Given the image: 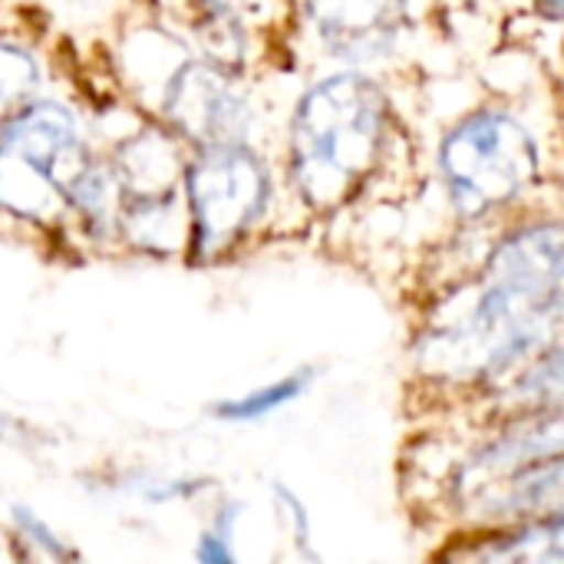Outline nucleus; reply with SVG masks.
<instances>
[{
  "mask_svg": "<svg viewBox=\"0 0 564 564\" xmlns=\"http://www.w3.org/2000/svg\"><path fill=\"white\" fill-rule=\"evenodd\" d=\"M43 93V59L20 40L0 33V126L33 96Z\"/></svg>",
  "mask_w": 564,
  "mask_h": 564,
  "instance_id": "obj_12",
  "label": "nucleus"
},
{
  "mask_svg": "<svg viewBox=\"0 0 564 564\" xmlns=\"http://www.w3.org/2000/svg\"><path fill=\"white\" fill-rule=\"evenodd\" d=\"M281 198L278 159L258 139L188 149L182 178V261L192 268H218L241 258L264 238Z\"/></svg>",
  "mask_w": 564,
  "mask_h": 564,
  "instance_id": "obj_3",
  "label": "nucleus"
},
{
  "mask_svg": "<svg viewBox=\"0 0 564 564\" xmlns=\"http://www.w3.org/2000/svg\"><path fill=\"white\" fill-rule=\"evenodd\" d=\"M139 109L172 132L185 149L258 139L261 109L248 76H235L178 36L172 66L139 93Z\"/></svg>",
  "mask_w": 564,
  "mask_h": 564,
  "instance_id": "obj_5",
  "label": "nucleus"
},
{
  "mask_svg": "<svg viewBox=\"0 0 564 564\" xmlns=\"http://www.w3.org/2000/svg\"><path fill=\"white\" fill-rule=\"evenodd\" d=\"M397 102L367 69H324L294 96L278 152L281 192L307 218L350 212L387 172Z\"/></svg>",
  "mask_w": 564,
  "mask_h": 564,
  "instance_id": "obj_1",
  "label": "nucleus"
},
{
  "mask_svg": "<svg viewBox=\"0 0 564 564\" xmlns=\"http://www.w3.org/2000/svg\"><path fill=\"white\" fill-rule=\"evenodd\" d=\"M10 529H13V542H20L30 555L43 558L50 564H83V555L76 545H69L46 519H40L33 509L26 506H13L10 509Z\"/></svg>",
  "mask_w": 564,
  "mask_h": 564,
  "instance_id": "obj_13",
  "label": "nucleus"
},
{
  "mask_svg": "<svg viewBox=\"0 0 564 564\" xmlns=\"http://www.w3.org/2000/svg\"><path fill=\"white\" fill-rule=\"evenodd\" d=\"M271 499H274V509H278L284 529H288V539H291L294 552L307 564H321L317 542H314V519H311L307 502L291 486H284V482L271 486Z\"/></svg>",
  "mask_w": 564,
  "mask_h": 564,
  "instance_id": "obj_15",
  "label": "nucleus"
},
{
  "mask_svg": "<svg viewBox=\"0 0 564 564\" xmlns=\"http://www.w3.org/2000/svg\"><path fill=\"white\" fill-rule=\"evenodd\" d=\"M291 26L324 69L387 66L413 26L410 0H291Z\"/></svg>",
  "mask_w": 564,
  "mask_h": 564,
  "instance_id": "obj_6",
  "label": "nucleus"
},
{
  "mask_svg": "<svg viewBox=\"0 0 564 564\" xmlns=\"http://www.w3.org/2000/svg\"><path fill=\"white\" fill-rule=\"evenodd\" d=\"M317 383V367L304 364L274 380H264L245 393L225 397L212 406V416L225 426H258L291 406H297Z\"/></svg>",
  "mask_w": 564,
  "mask_h": 564,
  "instance_id": "obj_11",
  "label": "nucleus"
},
{
  "mask_svg": "<svg viewBox=\"0 0 564 564\" xmlns=\"http://www.w3.org/2000/svg\"><path fill=\"white\" fill-rule=\"evenodd\" d=\"M7 552H10V542H7V535L0 532V564H10V562H3V558H7Z\"/></svg>",
  "mask_w": 564,
  "mask_h": 564,
  "instance_id": "obj_18",
  "label": "nucleus"
},
{
  "mask_svg": "<svg viewBox=\"0 0 564 564\" xmlns=\"http://www.w3.org/2000/svg\"><path fill=\"white\" fill-rule=\"evenodd\" d=\"M564 403V327L552 337V344L522 370L516 373L492 400L469 410L466 416H506L525 410H545Z\"/></svg>",
  "mask_w": 564,
  "mask_h": 564,
  "instance_id": "obj_10",
  "label": "nucleus"
},
{
  "mask_svg": "<svg viewBox=\"0 0 564 564\" xmlns=\"http://www.w3.org/2000/svg\"><path fill=\"white\" fill-rule=\"evenodd\" d=\"M155 10L169 30H178L182 23L202 17V13H218V10H248V0H155Z\"/></svg>",
  "mask_w": 564,
  "mask_h": 564,
  "instance_id": "obj_16",
  "label": "nucleus"
},
{
  "mask_svg": "<svg viewBox=\"0 0 564 564\" xmlns=\"http://www.w3.org/2000/svg\"><path fill=\"white\" fill-rule=\"evenodd\" d=\"M93 155L96 139L69 99L43 89L23 102L0 126V218L59 235L69 188Z\"/></svg>",
  "mask_w": 564,
  "mask_h": 564,
  "instance_id": "obj_4",
  "label": "nucleus"
},
{
  "mask_svg": "<svg viewBox=\"0 0 564 564\" xmlns=\"http://www.w3.org/2000/svg\"><path fill=\"white\" fill-rule=\"evenodd\" d=\"M241 519V502L238 499H221L212 509L208 525L198 532L192 545L195 564H245V558L235 552V529Z\"/></svg>",
  "mask_w": 564,
  "mask_h": 564,
  "instance_id": "obj_14",
  "label": "nucleus"
},
{
  "mask_svg": "<svg viewBox=\"0 0 564 564\" xmlns=\"http://www.w3.org/2000/svg\"><path fill=\"white\" fill-rule=\"evenodd\" d=\"M473 274L529 294H564V212L529 205L486 228Z\"/></svg>",
  "mask_w": 564,
  "mask_h": 564,
  "instance_id": "obj_7",
  "label": "nucleus"
},
{
  "mask_svg": "<svg viewBox=\"0 0 564 564\" xmlns=\"http://www.w3.org/2000/svg\"><path fill=\"white\" fill-rule=\"evenodd\" d=\"M532 7H535V13H539L545 23L564 26V0H535Z\"/></svg>",
  "mask_w": 564,
  "mask_h": 564,
  "instance_id": "obj_17",
  "label": "nucleus"
},
{
  "mask_svg": "<svg viewBox=\"0 0 564 564\" xmlns=\"http://www.w3.org/2000/svg\"><path fill=\"white\" fill-rule=\"evenodd\" d=\"M542 175L535 129L502 102L466 109L436 142V185L459 228H492L529 208Z\"/></svg>",
  "mask_w": 564,
  "mask_h": 564,
  "instance_id": "obj_2",
  "label": "nucleus"
},
{
  "mask_svg": "<svg viewBox=\"0 0 564 564\" xmlns=\"http://www.w3.org/2000/svg\"><path fill=\"white\" fill-rule=\"evenodd\" d=\"M564 509V453L539 459L522 473L509 476L496 489H489L453 532H476L492 525H509L535 516H549ZM449 532V535H453ZM443 539V535H440Z\"/></svg>",
  "mask_w": 564,
  "mask_h": 564,
  "instance_id": "obj_9",
  "label": "nucleus"
},
{
  "mask_svg": "<svg viewBox=\"0 0 564 564\" xmlns=\"http://www.w3.org/2000/svg\"><path fill=\"white\" fill-rule=\"evenodd\" d=\"M426 564H564V509L433 539Z\"/></svg>",
  "mask_w": 564,
  "mask_h": 564,
  "instance_id": "obj_8",
  "label": "nucleus"
}]
</instances>
